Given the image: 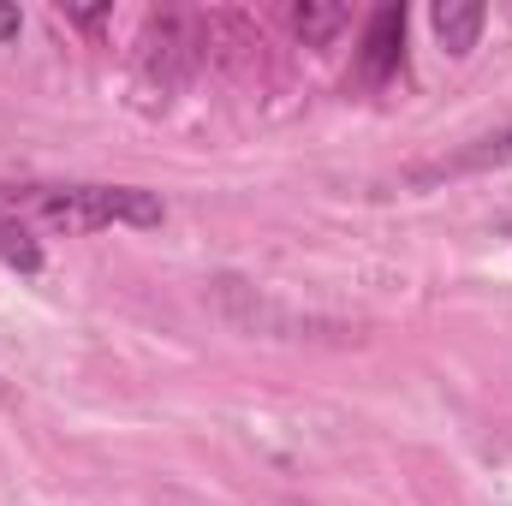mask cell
I'll use <instances>...</instances> for the list:
<instances>
[{
	"label": "cell",
	"instance_id": "ba28073f",
	"mask_svg": "<svg viewBox=\"0 0 512 506\" xmlns=\"http://www.w3.org/2000/svg\"><path fill=\"white\" fill-rule=\"evenodd\" d=\"M501 227H507V233H512V215H507V221H501Z\"/></svg>",
	"mask_w": 512,
	"mask_h": 506
},
{
	"label": "cell",
	"instance_id": "8992f818",
	"mask_svg": "<svg viewBox=\"0 0 512 506\" xmlns=\"http://www.w3.org/2000/svg\"><path fill=\"white\" fill-rule=\"evenodd\" d=\"M346 24H352V12H346V6H310V0H304V6H292V30H298V42H304V48H328Z\"/></svg>",
	"mask_w": 512,
	"mask_h": 506
},
{
	"label": "cell",
	"instance_id": "7a4b0ae2",
	"mask_svg": "<svg viewBox=\"0 0 512 506\" xmlns=\"http://www.w3.org/2000/svg\"><path fill=\"white\" fill-rule=\"evenodd\" d=\"M405 6H376L364 18V36H358V54H352V84L358 90H387L399 72H405Z\"/></svg>",
	"mask_w": 512,
	"mask_h": 506
},
{
	"label": "cell",
	"instance_id": "5b68a950",
	"mask_svg": "<svg viewBox=\"0 0 512 506\" xmlns=\"http://www.w3.org/2000/svg\"><path fill=\"white\" fill-rule=\"evenodd\" d=\"M429 24H435V36H441V48L453 54V60H465L477 42H483V30H489V6H435L429 12Z\"/></svg>",
	"mask_w": 512,
	"mask_h": 506
},
{
	"label": "cell",
	"instance_id": "277c9868",
	"mask_svg": "<svg viewBox=\"0 0 512 506\" xmlns=\"http://www.w3.org/2000/svg\"><path fill=\"white\" fill-rule=\"evenodd\" d=\"M0 262H6L12 274H24V280H36V274L48 268V251H42L36 227H30L18 209H6V203H0Z\"/></svg>",
	"mask_w": 512,
	"mask_h": 506
},
{
	"label": "cell",
	"instance_id": "6da1fadb",
	"mask_svg": "<svg viewBox=\"0 0 512 506\" xmlns=\"http://www.w3.org/2000/svg\"><path fill=\"white\" fill-rule=\"evenodd\" d=\"M0 203L18 209L42 233H108V227H161L167 203L149 185H114V179H30V185H0Z\"/></svg>",
	"mask_w": 512,
	"mask_h": 506
},
{
	"label": "cell",
	"instance_id": "3957f363",
	"mask_svg": "<svg viewBox=\"0 0 512 506\" xmlns=\"http://www.w3.org/2000/svg\"><path fill=\"white\" fill-rule=\"evenodd\" d=\"M507 161H512V126H501L489 137H477V143H465L459 155L435 161V167H417L411 185H435V179H459V173H489V167H507Z\"/></svg>",
	"mask_w": 512,
	"mask_h": 506
},
{
	"label": "cell",
	"instance_id": "52a82bcc",
	"mask_svg": "<svg viewBox=\"0 0 512 506\" xmlns=\"http://www.w3.org/2000/svg\"><path fill=\"white\" fill-rule=\"evenodd\" d=\"M18 36H24V12H18L12 0H0V48H6V42H18Z\"/></svg>",
	"mask_w": 512,
	"mask_h": 506
}]
</instances>
